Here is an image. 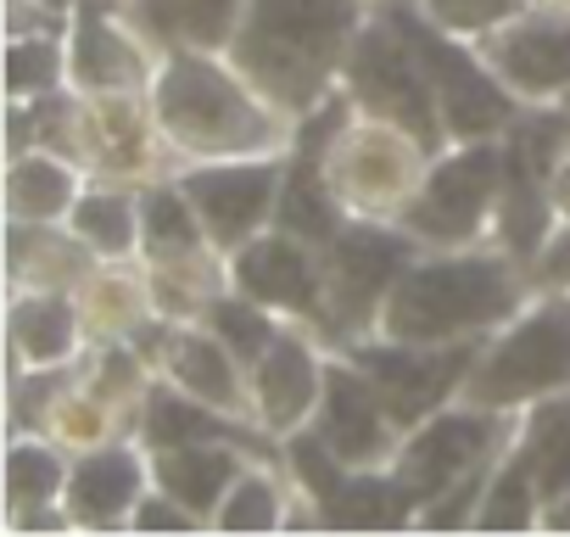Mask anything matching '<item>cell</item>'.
<instances>
[{"label":"cell","mask_w":570,"mask_h":537,"mask_svg":"<svg viewBox=\"0 0 570 537\" xmlns=\"http://www.w3.org/2000/svg\"><path fill=\"white\" fill-rule=\"evenodd\" d=\"M90 174L51 152V146H29L7 163V218H23V224H68L73 202L85 196Z\"/></svg>","instance_id":"83f0119b"},{"label":"cell","mask_w":570,"mask_h":537,"mask_svg":"<svg viewBox=\"0 0 570 537\" xmlns=\"http://www.w3.org/2000/svg\"><path fill=\"white\" fill-rule=\"evenodd\" d=\"M342 96L353 101V113L409 129L431 157L448 152V124H442L431 68H425L414 35L397 23L392 7H375L364 18V29L347 51V68H342Z\"/></svg>","instance_id":"5b68a950"},{"label":"cell","mask_w":570,"mask_h":537,"mask_svg":"<svg viewBox=\"0 0 570 537\" xmlns=\"http://www.w3.org/2000/svg\"><path fill=\"white\" fill-rule=\"evenodd\" d=\"M85 0H12V35L18 29H51V23H68Z\"/></svg>","instance_id":"8d00e7d4"},{"label":"cell","mask_w":570,"mask_h":537,"mask_svg":"<svg viewBox=\"0 0 570 537\" xmlns=\"http://www.w3.org/2000/svg\"><path fill=\"white\" fill-rule=\"evenodd\" d=\"M151 113L179 163L292 152L297 118H285L224 51L174 46L151 79Z\"/></svg>","instance_id":"7a4b0ae2"},{"label":"cell","mask_w":570,"mask_h":537,"mask_svg":"<svg viewBox=\"0 0 570 537\" xmlns=\"http://www.w3.org/2000/svg\"><path fill=\"white\" fill-rule=\"evenodd\" d=\"M118 7L146 29L157 51L196 46V51H224L246 0H118Z\"/></svg>","instance_id":"f1b7e54d"},{"label":"cell","mask_w":570,"mask_h":537,"mask_svg":"<svg viewBox=\"0 0 570 537\" xmlns=\"http://www.w3.org/2000/svg\"><path fill=\"white\" fill-rule=\"evenodd\" d=\"M179 185H185L196 218L207 224L213 246L229 257L235 246H246L252 235H263L274 224V207H279V191H285V152L185 163Z\"/></svg>","instance_id":"5bb4252c"},{"label":"cell","mask_w":570,"mask_h":537,"mask_svg":"<svg viewBox=\"0 0 570 537\" xmlns=\"http://www.w3.org/2000/svg\"><path fill=\"white\" fill-rule=\"evenodd\" d=\"M542 531H570V498H564V504H553V509L542 515Z\"/></svg>","instance_id":"f35d334b"},{"label":"cell","mask_w":570,"mask_h":537,"mask_svg":"<svg viewBox=\"0 0 570 537\" xmlns=\"http://www.w3.org/2000/svg\"><path fill=\"white\" fill-rule=\"evenodd\" d=\"M509 179L503 140H453L431 157L420 191L397 213V224L420 246H481L498 235V202Z\"/></svg>","instance_id":"52a82bcc"},{"label":"cell","mask_w":570,"mask_h":537,"mask_svg":"<svg viewBox=\"0 0 570 537\" xmlns=\"http://www.w3.org/2000/svg\"><path fill=\"white\" fill-rule=\"evenodd\" d=\"M146 492H151V453H146V442L118 437V442L73 453L62 509H68L73 531H118V526H129V515Z\"/></svg>","instance_id":"ffe728a7"},{"label":"cell","mask_w":570,"mask_h":537,"mask_svg":"<svg viewBox=\"0 0 570 537\" xmlns=\"http://www.w3.org/2000/svg\"><path fill=\"white\" fill-rule=\"evenodd\" d=\"M163 51L118 0H85L68 18V85L79 96L107 90H151Z\"/></svg>","instance_id":"e0dca14e"},{"label":"cell","mask_w":570,"mask_h":537,"mask_svg":"<svg viewBox=\"0 0 570 537\" xmlns=\"http://www.w3.org/2000/svg\"><path fill=\"white\" fill-rule=\"evenodd\" d=\"M392 12L414 35V46H420V57L431 68V85H436V101H442V124H448V146L453 140H503L520 124L525 107L487 68L475 40H459V35L436 29L414 0H392Z\"/></svg>","instance_id":"30bf717a"},{"label":"cell","mask_w":570,"mask_h":537,"mask_svg":"<svg viewBox=\"0 0 570 537\" xmlns=\"http://www.w3.org/2000/svg\"><path fill=\"white\" fill-rule=\"evenodd\" d=\"M79 168L90 179H118V185H157L174 179L185 163L157 129L151 90H107V96H79Z\"/></svg>","instance_id":"7c38bea8"},{"label":"cell","mask_w":570,"mask_h":537,"mask_svg":"<svg viewBox=\"0 0 570 537\" xmlns=\"http://www.w3.org/2000/svg\"><path fill=\"white\" fill-rule=\"evenodd\" d=\"M420 252L425 246L397 218H347L320 246V263H325V348L331 353L381 325L392 286L403 281V268Z\"/></svg>","instance_id":"ba28073f"},{"label":"cell","mask_w":570,"mask_h":537,"mask_svg":"<svg viewBox=\"0 0 570 537\" xmlns=\"http://www.w3.org/2000/svg\"><path fill=\"white\" fill-rule=\"evenodd\" d=\"M157 375H168L179 392H190V398H202V403H213V409H224V414L257 420V414H252V370L207 331V320H179V325H168Z\"/></svg>","instance_id":"44dd1931"},{"label":"cell","mask_w":570,"mask_h":537,"mask_svg":"<svg viewBox=\"0 0 570 537\" xmlns=\"http://www.w3.org/2000/svg\"><path fill=\"white\" fill-rule=\"evenodd\" d=\"M7 281L12 292H79V281L101 263L68 224H23L7 218Z\"/></svg>","instance_id":"d4e9b609"},{"label":"cell","mask_w":570,"mask_h":537,"mask_svg":"<svg viewBox=\"0 0 570 537\" xmlns=\"http://www.w3.org/2000/svg\"><path fill=\"white\" fill-rule=\"evenodd\" d=\"M425 168H431V152L409 129L364 118V113H347L336 135L325 140V179L353 218H397L409 196L420 191Z\"/></svg>","instance_id":"9c48e42d"},{"label":"cell","mask_w":570,"mask_h":537,"mask_svg":"<svg viewBox=\"0 0 570 537\" xmlns=\"http://www.w3.org/2000/svg\"><path fill=\"white\" fill-rule=\"evenodd\" d=\"M514 437V414H498V409H475V403H448L436 409L431 420H420L414 431H403V448L392 459V470L409 481V492L420 498V509L431 498H442L448 487H459L464 476L487 470L503 459Z\"/></svg>","instance_id":"4fadbf2b"},{"label":"cell","mask_w":570,"mask_h":537,"mask_svg":"<svg viewBox=\"0 0 570 537\" xmlns=\"http://www.w3.org/2000/svg\"><path fill=\"white\" fill-rule=\"evenodd\" d=\"M548 202H553V218L570 224V152L548 168Z\"/></svg>","instance_id":"74e56055"},{"label":"cell","mask_w":570,"mask_h":537,"mask_svg":"<svg viewBox=\"0 0 570 537\" xmlns=\"http://www.w3.org/2000/svg\"><path fill=\"white\" fill-rule=\"evenodd\" d=\"M375 7H392V0H375Z\"/></svg>","instance_id":"ab89813d"},{"label":"cell","mask_w":570,"mask_h":537,"mask_svg":"<svg viewBox=\"0 0 570 537\" xmlns=\"http://www.w3.org/2000/svg\"><path fill=\"white\" fill-rule=\"evenodd\" d=\"M68 230L96 257H135L140 252V191L118 179H90L68 213Z\"/></svg>","instance_id":"4dcf8cb0"},{"label":"cell","mask_w":570,"mask_h":537,"mask_svg":"<svg viewBox=\"0 0 570 537\" xmlns=\"http://www.w3.org/2000/svg\"><path fill=\"white\" fill-rule=\"evenodd\" d=\"M564 498H570V392H553L514 414V437L487 481L475 531L542 526V515Z\"/></svg>","instance_id":"8992f818"},{"label":"cell","mask_w":570,"mask_h":537,"mask_svg":"<svg viewBox=\"0 0 570 537\" xmlns=\"http://www.w3.org/2000/svg\"><path fill=\"white\" fill-rule=\"evenodd\" d=\"M202 526V515H190L174 492H163L157 481H151V492L135 504V515H129V531H196Z\"/></svg>","instance_id":"e575fe53"},{"label":"cell","mask_w":570,"mask_h":537,"mask_svg":"<svg viewBox=\"0 0 570 537\" xmlns=\"http://www.w3.org/2000/svg\"><path fill=\"white\" fill-rule=\"evenodd\" d=\"M314 431H320L325 448H331L342 465H353V470L392 465L397 448H403V426L392 420L386 398L375 392V381H370L347 353H336L331 370H325V398H320Z\"/></svg>","instance_id":"ac0fdd59"},{"label":"cell","mask_w":570,"mask_h":537,"mask_svg":"<svg viewBox=\"0 0 570 537\" xmlns=\"http://www.w3.org/2000/svg\"><path fill=\"white\" fill-rule=\"evenodd\" d=\"M531 281L537 292H570V224H553V235L531 257Z\"/></svg>","instance_id":"d590c367"},{"label":"cell","mask_w":570,"mask_h":537,"mask_svg":"<svg viewBox=\"0 0 570 537\" xmlns=\"http://www.w3.org/2000/svg\"><path fill=\"white\" fill-rule=\"evenodd\" d=\"M537 297L531 268L498 246H425L381 309V336L397 342H487Z\"/></svg>","instance_id":"3957f363"},{"label":"cell","mask_w":570,"mask_h":537,"mask_svg":"<svg viewBox=\"0 0 570 537\" xmlns=\"http://www.w3.org/2000/svg\"><path fill=\"white\" fill-rule=\"evenodd\" d=\"M73 453L40 431H12L7 442V526L12 531H73L62 498H68Z\"/></svg>","instance_id":"7402d4cb"},{"label":"cell","mask_w":570,"mask_h":537,"mask_svg":"<svg viewBox=\"0 0 570 537\" xmlns=\"http://www.w3.org/2000/svg\"><path fill=\"white\" fill-rule=\"evenodd\" d=\"M229 286L274 309L279 320L308 325L325 342V263L314 241L268 224L263 235L229 252Z\"/></svg>","instance_id":"9a60e30c"},{"label":"cell","mask_w":570,"mask_h":537,"mask_svg":"<svg viewBox=\"0 0 570 537\" xmlns=\"http://www.w3.org/2000/svg\"><path fill=\"white\" fill-rule=\"evenodd\" d=\"M68 90V23L18 29L7 40V101H40Z\"/></svg>","instance_id":"1f68e13d"},{"label":"cell","mask_w":570,"mask_h":537,"mask_svg":"<svg viewBox=\"0 0 570 537\" xmlns=\"http://www.w3.org/2000/svg\"><path fill=\"white\" fill-rule=\"evenodd\" d=\"M202 320H207V331H213V336H218L246 370L268 353V342H274L285 325H292V320H279L274 309H263L257 297H246V292H235V286H224V292L207 303Z\"/></svg>","instance_id":"d6a6232c"},{"label":"cell","mask_w":570,"mask_h":537,"mask_svg":"<svg viewBox=\"0 0 570 537\" xmlns=\"http://www.w3.org/2000/svg\"><path fill=\"white\" fill-rule=\"evenodd\" d=\"M475 51L520 107H570V7H531L481 35Z\"/></svg>","instance_id":"2e32d148"},{"label":"cell","mask_w":570,"mask_h":537,"mask_svg":"<svg viewBox=\"0 0 570 537\" xmlns=\"http://www.w3.org/2000/svg\"><path fill=\"white\" fill-rule=\"evenodd\" d=\"M325 353L331 348L320 336H308V325H285L268 342V353L252 364V414L279 442L303 426H314L320 398H325V370H331Z\"/></svg>","instance_id":"d6986e66"},{"label":"cell","mask_w":570,"mask_h":537,"mask_svg":"<svg viewBox=\"0 0 570 537\" xmlns=\"http://www.w3.org/2000/svg\"><path fill=\"white\" fill-rule=\"evenodd\" d=\"M553 392H570V292H537L487 336L464 381V403L498 414H520Z\"/></svg>","instance_id":"277c9868"},{"label":"cell","mask_w":570,"mask_h":537,"mask_svg":"<svg viewBox=\"0 0 570 537\" xmlns=\"http://www.w3.org/2000/svg\"><path fill=\"white\" fill-rule=\"evenodd\" d=\"M257 453L240 442H185V448H157L151 453V481L163 492H174L190 515H202V526H213L218 504L229 498L235 476L252 465Z\"/></svg>","instance_id":"484cf974"},{"label":"cell","mask_w":570,"mask_h":537,"mask_svg":"<svg viewBox=\"0 0 570 537\" xmlns=\"http://www.w3.org/2000/svg\"><path fill=\"white\" fill-rule=\"evenodd\" d=\"M285 459H252L229 498L218 504L213 526L218 531H285L292 526V509H297V481H285Z\"/></svg>","instance_id":"f546056e"},{"label":"cell","mask_w":570,"mask_h":537,"mask_svg":"<svg viewBox=\"0 0 570 537\" xmlns=\"http://www.w3.org/2000/svg\"><path fill=\"white\" fill-rule=\"evenodd\" d=\"M481 348L487 342H397V336L370 331V336H353L336 353H347L375 381V392L386 398L392 420L403 431H414L420 420H431L436 409L464 398V381H470Z\"/></svg>","instance_id":"8fae6325"},{"label":"cell","mask_w":570,"mask_h":537,"mask_svg":"<svg viewBox=\"0 0 570 537\" xmlns=\"http://www.w3.org/2000/svg\"><path fill=\"white\" fill-rule=\"evenodd\" d=\"M7 342H12V370H57L85 359L90 325L73 292H12Z\"/></svg>","instance_id":"603a6c76"},{"label":"cell","mask_w":570,"mask_h":537,"mask_svg":"<svg viewBox=\"0 0 570 537\" xmlns=\"http://www.w3.org/2000/svg\"><path fill=\"white\" fill-rule=\"evenodd\" d=\"M314 515L325 531H403L420 526V498L392 465H370L342 470V481L325 498H314Z\"/></svg>","instance_id":"cb8c5ba5"},{"label":"cell","mask_w":570,"mask_h":537,"mask_svg":"<svg viewBox=\"0 0 570 537\" xmlns=\"http://www.w3.org/2000/svg\"><path fill=\"white\" fill-rule=\"evenodd\" d=\"M79 309L90 325V342H135V331L157 314L151 309V281H146V263L129 257H101L90 275L79 281Z\"/></svg>","instance_id":"4316f807"},{"label":"cell","mask_w":570,"mask_h":537,"mask_svg":"<svg viewBox=\"0 0 570 537\" xmlns=\"http://www.w3.org/2000/svg\"><path fill=\"white\" fill-rule=\"evenodd\" d=\"M414 7H420L436 29H448V35H459V40H481V35L503 29L509 18H520L531 0H414Z\"/></svg>","instance_id":"836d02e7"},{"label":"cell","mask_w":570,"mask_h":537,"mask_svg":"<svg viewBox=\"0 0 570 537\" xmlns=\"http://www.w3.org/2000/svg\"><path fill=\"white\" fill-rule=\"evenodd\" d=\"M375 0H246L224 57L285 113L308 118L342 90L347 51Z\"/></svg>","instance_id":"6da1fadb"}]
</instances>
